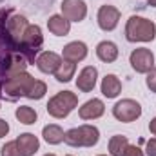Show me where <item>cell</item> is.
I'll list each match as a JSON object with an SVG mask.
<instances>
[{
  "mask_svg": "<svg viewBox=\"0 0 156 156\" xmlns=\"http://www.w3.org/2000/svg\"><path fill=\"white\" fill-rule=\"evenodd\" d=\"M145 2H147L151 7H156V0H145Z\"/></svg>",
  "mask_w": 156,
  "mask_h": 156,
  "instance_id": "31",
  "label": "cell"
},
{
  "mask_svg": "<svg viewBox=\"0 0 156 156\" xmlns=\"http://www.w3.org/2000/svg\"><path fill=\"white\" fill-rule=\"evenodd\" d=\"M100 89H102V94L109 100L116 98L118 94L122 93V82L116 75H105L102 78V83H100Z\"/></svg>",
  "mask_w": 156,
  "mask_h": 156,
  "instance_id": "19",
  "label": "cell"
},
{
  "mask_svg": "<svg viewBox=\"0 0 156 156\" xmlns=\"http://www.w3.org/2000/svg\"><path fill=\"white\" fill-rule=\"evenodd\" d=\"M15 142H16L22 156H35V153L40 149V140L33 133H22V134H18V138Z\"/></svg>",
  "mask_w": 156,
  "mask_h": 156,
  "instance_id": "16",
  "label": "cell"
},
{
  "mask_svg": "<svg viewBox=\"0 0 156 156\" xmlns=\"http://www.w3.org/2000/svg\"><path fill=\"white\" fill-rule=\"evenodd\" d=\"M145 85L156 94V67H153L149 73H147V78H145Z\"/></svg>",
  "mask_w": 156,
  "mask_h": 156,
  "instance_id": "26",
  "label": "cell"
},
{
  "mask_svg": "<svg viewBox=\"0 0 156 156\" xmlns=\"http://www.w3.org/2000/svg\"><path fill=\"white\" fill-rule=\"evenodd\" d=\"M105 113V104L100 98H91L85 104H82V107L78 109V115L82 120H96Z\"/></svg>",
  "mask_w": 156,
  "mask_h": 156,
  "instance_id": "15",
  "label": "cell"
},
{
  "mask_svg": "<svg viewBox=\"0 0 156 156\" xmlns=\"http://www.w3.org/2000/svg\"><path fill=\"white\" fill-rule=\"evenodd\" d=\"M0 156H22V153L18 151L16 142H7V144L0 149Z\"/></svg>",
  "mask_w": 156,
  "mask_h": 156,
  "instance_id": "25",
  "label": "cell"
},
{
  "mask_svg": "<svg viewBox=\"0 0 156 156\" xmlns=\"http://www.w3.org/2000/svg\"><path fill=\"white\" fill-rule=\"evenodd\" d=\"M120 18H122L120 9L115 7V5H109V4L100 5V9L96 13V22H98V27L102 31H113V29H116Z\"/></svg>",
  "mask_w": 156,
  "mask_h": 156,
  "instance_id": "10",
  "label": "cell"
},
{
  "mask_svg": "<svg viewBox=\"0 0 156 156\" xmlns=\"http://www.w3.org/2000/svg\"><path fill=\"white\" fill-rule=\"evenodd\" d=\"M149 131H151V134H154L156 136V116L149 122Z\"/></svg>",
  "mask_w": 156,
  "mask_h": 156,
  "instance_id": "30",
  "label": "cell"
},
{
  "mask_svg": "<svg viewBox=\"0 0 156 156\" xmlns=\"http://www.w3.org/2000/svg\"><path fill=\"white\" fill-rule=\"evenodd\" d=\"M0 2H2V0H0Z\"/></svg>",
  "mask_w": 156,
  "mask_h": 156,
  "instance_id": "36",
  "label": "cell"
},
{
  "mask_svg": "<svg viewBox=\"0 0 156 156\" xmlns=\"http://www.w3.org/2000/svg\"><path fill=\"white\" fill-rule=\"evenodd\" d=\"M96 80H98V69L94 66H85L76 78V87L78 91L82 93H91L96 85Z\"/></svg>",
  "mask_w": 156,
  "mask_h": 156,
  "instance_id": "14",
  "label": "cell"
},
{
  "mask_svg": "<svg viewBox=\"0 0 156 156\" xmlns=\"http://www.w3.org/2000/svg\"><path fill=\"white\" fill-rule=\"evenodd\" d=\"M27 58L20 53H5L0 58V82L15 76L18 73H24L27 69Z\"/></svg>",
  "mask_w": 156,
  "mask_h": 156,
  "instance_id": "7",
  "label": "cell"
},
{
  "mask_svg": "<svg viewBox=\"0 0 156 156\" xmlns=\"http://www.w3.org/2000/svg\"><path fill=\"white\" fill-rule=\"evenodd\" d=\"M118 55H120L118 45L115 42H111V40H102V42L96 45V56H98L102 62H105V64L116 62Z\"/></svg>",
  "mask_w": 156,
  "mask_h": 156,
  "instance_id": "17",
  "label": "cell"
},
{
  "mask_svg": "<svg viewBox=\"0 0 156 156\" xmlns=\"http://www.w3.org/2000/svg\"><path fill=\"white\" fill-rule=\"evenodd\" d=\"M113 116L122 123H131L142 116V105L133 98H123L113 105Z\"/></svg>",
  "mask_w": 156,
  "mask_h": 156,
  "instance_id": "8",
  "label": "cell"
},
{
  "mask_svg": "<svg viewBox=\"0 0 156 156\" xmlns=\"http://www.w3.org/2000/svg\"><path fill=\"white\" fill-rule=\"evenodd\" d=\"M98 156H107V154H98Z\"/></svg>",
  "mask_w": 156,
  "mask_h": 156,
  "instance_id": "33",
  "label": "cell"
},
{
  "mask_svg": "<svg viewBox=\"0 0 156 156\" xmlns=\"http://www.w3.org/2000/svg\"><path fill=\"white\" fill-rule=\"evenodd\" d=\"M35 64H37L38 71L45 73V75H55L56 69L62 64V56L58 53H55V51H42L38 56H37Z\"/></svg>",
  "mask_w": 156,
  "mask_h": 156,
  "instance_id": "12",
  "label": "cell"
},
{
  "mask_svg": "<svg viewBox=\"0 0 156 156\" xmlns=\"http://www.w3.org/2000/svg\"><path fill=\"white\" fill-rule=\"evenodd\" d=\"M0 109H2V107H0Z\"/></svg>",
  "mask_w": 156,
  "mask_h": 156,
  "instance_id": "35",
  "label": "cell"
},
{
  "mask_svg": "<svg viewBox=\"0 0 156 156\" xmlns=\"http://www.w3.org/2000/svg\"><path fill=\"white\" fill-rule=\"evenodd\" d=\"M98 140H100L98 127L89 125V123L69 129L64 136V142L71 147H94L98 144Z\"/></svg>",
  "mask_w": 156,
  "mask_h": 156,
  "instance_id": "5",
  "label": "cell"
},
{
  "mask_svg": "<svg viewBox=\"0 0 156 156\" xmlns=\"http://www.w3.org/2000/svg\"><path fill=\"white\" fill-rule=\"evenodd\" d=\"M78 105V96L73 91H60L55 96L49 98L45 109L49 113V116L56 118V120H64L67 118Z\"/></svg>",
  "mask_w": 156,
  "mask_h": 156,
  "instance_id": "4",
  "label": "cell"
},
{
  "mask_svg": "<svg viewBox=\"0 0 156 156\" xmlns=\"http://www.w3.org/2000/svg\"><path fill=\"white\" fill-rule=\"evenodd\" d=\"M75 73H76V64L62 60L60 67H58L56 73H55V78H56V82H60V83H67V82H71V80L75 78Z\"/></svg>",
  "mask_w": 156,
  "mask_h": 156,
  "instance_id": "21",
  "label": "cell"
},
{
  "mask_svg": "<svg viewBox=\"0 0 156 156\" xmlns=\"http://www.w3.org/2000/svg\"><path fill=\"white\" fill-rule=\"evenodd\" d=\"M125 38L127 42H153L156 38V24L149 18H144V16H129L127 24H125Z\"/></svg>",
  "mask_w": 156,
  "mask_h": 156,
  "instance_id": "2",
  "label": "cell"
},
{
  "mask_svg": "<svg viewBox=\"0 0 156 156\" xmlns=\"http://www.w3.org/2000/svg\"><path fill=\"white\" fill-rule=\"evenodd\" d=\"M129 64L136 73L147 75L153 67H154V55L151 49L147 47H136L131 55H129Z\"/></svg>",
  "mask_w": 156,
  "mask_h": 156,
  "instance_id": "9",
  "label": "cell"
},
{
  "mask_svg": "<svg viewBox=\"0 0 156 156\" xmlns=\"http://www.w3.org/2000/svg\"><path fill=\"white\" fill-rule=\"evenodd\" d=\"M44 44V35H42V29L37 24H29L24 37H22V45H20V55H24L27 58V62H35V55L38 53V49Z\"/></svg>",
  "mask_w": 156,
  "mask_h": 156,
  "instance_id": "6",
  "label": "cell"
},
{
  "mask_svg": "<svg viewBox=\"0 0 156 156\" xmlns=\"http://www.w3.org/2000/svg\"><path fill=\"white\" fill-rule=\"evenodd\" d=\"M45 93H47V85H45V82H42V80H35L33 85L29 87L26 98H29V100H42V98L45 96Z\"/></svg>",
  "mask_w": 156,
  "mask_h": 156,
  "instance_id": "24",
  "label": "cell"
},
{
  "mask_svg": "<svg viewBox=\"0 0 156 156\" xmlns=\"http://www.w3.org/2000/svg\"><path fill=\"white\" fill-rule=\"evenodd\" d=\"M44 156H56V154H44Z\"/></svg>",
  "mask_w": 156,
  "mask_h": 156,
  "instance_id": "32",
  "label": "cell"
},
{
  "mask_svg": "<svg viewBox=\"0 0 156 156\" xmlns=\"http://www.w3.org/2000/svg\"><path fill=\"white\" fill-rule=\"evenodd\" d=\"M42 136H44V140H45L49 145H58V144L64 142L66 133H64V129H62L58 123H49V125H45V127L42 129Z\"/></svg>",
  "mask_w": 156,
  "mask_h": 156,
  "instance_id": "20",
  "label": "cell"
},
{
  "mask_svg": "<svg viewBox=\"0 0 156 156\" xmlns=\"http://www.w3.org/2000/svg\"><path fill=\"white\" fill-rule=\"evenodd\" d=\"M66 156H73V154H66Z\"/></svg>",
  "mask_w": 156,
  "mask_h": 156,
  "instance_id": "34",
  "label": "cell"
},
{
  "mask_svg": "<svg viewBox=\"0 0 156 156\" xmlns=\"http://www.w3.org/2000/svg\"><path fill=\"white\" fill-rule=\"evenodd\" d=\"M123 156H145V154H144V151H142L138 145H131V144H129V147L125 149V154Z\"/></svg>",
  "mask_w": 156,
  "mask_h": 156,
  "instance_id": "27",
  "label": "cell"
},
{
  "mask_svg": "<svg viewBox=\"0 0 156 156\" xmlns=\"http://www.w3.org/2000/svg\"><path fill=\"white\" fill-rule=\"evenodd\" d=\"M129 147V138L123 134H115L109 140V156H123Z\"/></svg>",
  "mask_w": 156,
  "mask_h": 156,
  "instance_id": "22",
  "label": "cell"
},
{
  "mask_svg": "<svg viewBox=\"0 0 156 156\" xmlns=\"http://www.w3.org/2000/svg\"><path fill=\"white\" fill-rule=\"evenodd\" d=\"M145 153H147V156H156V136L151 138V140H147V144H145Z\"/></svg>",
  "mask_w": 156,
  "mask_h": 156,
  "instance_id": "28",
  "label": "cell"
},
{
  "mask_svg": "<svg viewBox=\"0 0 156 156\" xmlns=\"http://www.w3.org/2000/svg\"><path fill=\"white\" fill-rule=\"evenodd\" d=\"M47 29L55 37H66L71 31V22L62 15H51L49 20H47Z\"/></svg>",
  "mask_w": 156,
  "mask_h": 156,
  "instance_id": "18",
  "label": "cell"
},
{
  "mask_svg": "<svg viewBox=\"0 0 156 156\" xmlns=\"http://www.w3.org/2000/svg\"><path fill=\"white\" fill-rule=\"evenodd\" d=\"M15 116L16 120L20 122V123H24V125H33V123H37V111L33 109V107H29V105H20V107H16V111H15Z\"/></svg>",
  "mask_w": 156,
  "mask_h": 156,
  "instance_id": "23",
  "label": "cell"
},
{
  "mask_svg": "<svg viewBox=\"0 0 156 156\" xmlns=\"http://www.w3.org/2000/svg\"><path fill=\"white\" fill-rule=\"evenodd\" d=\"M7 133H9V123H7L4 118H0V140H2L4 136H7Z\"/></svg>",
  "mask_w": 156,
  "mask_h": 156,
  "instance_id": "29",
  "label": "cell"
},
{
  "mask_svg": "<svg viewBox=\"0 0 156 156\" xmlns=\"http://www.w3.org/2000/svg\"><path fill=\"white\" fill-rule=\"evenodd\" d=\"M33 82H35V78L31 76L27 71L18 73L15 76L0 82V94H2V98H5L9 102H15L20 96H26L27 94V91L33 85Z\"/></svg>",
  "mask_w": 156,
  "mask_h": 156,
  "instance_id": "3",
  "label": "cell"
},
{
  "mask_svg": "<svg viewBox=\"0 0 156 156\" xmlns=\"http://www.w3.org/2000/svg\"><path fill=\"white\" fill-rule=\"evenodd\" d=\"M87 53H89L87 44L80 42V40H75V42H69L67 45H64V49H62V60L78 64V62H82L87 56Z\"/></svg>",
  "mask_w": 156,
  "mask_h": 156,
  "instance_id": "13",
  "label": "cell"
},
{
  "mask_svg": "<svg viewBox=\"0 0 156 156\" xmlns=\"http://www.w3.org/2000/svg\"><path fill=\"white\" fill-rule=\"evenodd\" d=\"M60 9L62 16H66L69 22H82L87 16V5L83 0H62Z\"/></svg>",
  "mask_w": 156,
  "mask_h": 156,
  "instance_id": "11",
  "label": "cell"
},
{
  "mask_svg": "<svg viewBox=\"0 0 156 156\" xmlns=\"http://www.w3.org/2000/svg\"><path fill=\"white\" fill-rule=\"evenodd\" d=\"M27 26L29 22L24 15H18L13 9L0 11V44L7 49V53H20L22 37Z\"/></svg>",
  "mask_w": 156,
  "mask_h": 156,
  "instance_id": "1",
  "label": "cell"
}]
</instances>
